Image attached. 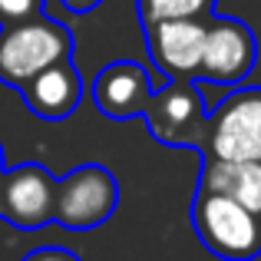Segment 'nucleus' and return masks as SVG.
<instances>
[{
	"mask_svg": "<svg viewBox=\"0 0 261 261\" xmlns=\"http://www.w3.org/2000/svg\"><path fill=\"white\" fill-rule=\"evenodd\" d=\"M119 205V182L99 162L76 166L73 172L57 178V205L53 222L70 231H89L109 222Z\"/></svg>",
	"mask_w": 261,
	"mask_h": 261,
	"instance_id": "nucleus-5",
	"label": "nucleus"
},
{
	"mask_svg": "<svg viewBox=\"0 0 261 261\" xmlns=\"http://www.w3.org/2000/svg\"><path fill=\"white\" fill-rule=\"evenodd\" d=\"M198 189L225 195L261 218V162H231L202 155Z\"/></svg>",
	"mask_w": 261,
	"mask_h": 261,
	"instance_id": "nucleus-11",
	"label": "nucleus"
},
{
	"mask_svg": "<svg viewBox=\"0 0 261 261\" xmlns=\"http://www.w3.org/2000/svg\"><path fill=\"white\" fill-rule=\"evenodd\" d=\"M102 0H63V7L70 13H89V10H96Z\"/></svg>",
	"mask_w": 261,
	"mask_h": 261,
	"instance_id": "nucleus-15",
	"label": "nucleus"
},
{
	"mask_svg": "<svg viewBox=\"0 0 261 261\" xmlns=\"http://www.w3.org/2000/svg\"><path fill=\"white\" fill-rule=\"evenodd\" d=\"M192 228H195L198 242L222 261L261 258V218L225 195L195 189Z\"/></svg>",
	"mask_w": 261,
	"mask_h": 261,
	"instance_id": "nucleus-2",
	"label": "nucleus"
},
{
	"mask_svg": "<svg viewBox=\"0 0 261 261\" xmlns=\"http://www.w3.org/2000/svg\"><path fill=\"white\" fill-rule=\"evenodd\" d=\"M218 0H136L142 27L162 23V20H212Z\"/></svg>",
	"mask_w": 261,
	"mask_h": 261,
	"instance_id": "nucleus-12",
	"label": "nucleus"
},
{
	"mask_svg": "<svg viewBox=\"0 0 261 261\" xmlns=\"http://www.w3.org/2000/svg\"><path fill=\"white\" fill-rule=\"evenodd\" d=\"M205 27L208 20H162V23L142 27L149 60L166 80H195L198 83Z\"/></svg>",
	"mask_w": 261,
	"mask_h": 261,
	"instance_id": "nucleus-8",
	"label": "nucleus"
},
{
	"mask_svg": "<svg viewBox=\"0 0 261 261\" xmlns=\"http://www.w3.org/2000/svg\"><path fill=\"white\" fill-rule=\"evenodd\" d=\"M57 175L40 162H23L0 172V218L13 228L37 231L53 222Z\"/></svg>",
	"mask_w": 261,
	"mask_h": 261,
	"instance_id": "nucleus-6",
	"label": "nucleus"
},
{
	"mask_svg": "<svg viewBox=\"0 0 261 261\" xmlns=\"http://www.w3.org/2000/svg\"><path fill=\"white\" fill-rule=\"evenodd\" d=\"M20 96L33 116L60 122L76 113L80 99H83V80H80V70L73 66V60H60V63L46 66L43 73H37L30 83L20 86Z\"/></svg>",
	"mask_w": 261,
	"mask_h": 261,
	"instance_id": "nucleus-10",
	"label": "nucleus"
},
{
	"mask_svg": "<svg viewBox=\"0 0 261 261\" xmlns=\"http://www.w3.org/2000/svg\"><path fill=\"white\" fill-rule=\"evenodd\" d=\"M258 63V40L245 20L235 17H212L205 27V50L198 80H208L218 86H238L248 80Z\"/></svg>",
	"mask_w": 261,
	"mask_h": 261,
	"instance_id": "nucleus-7",
	"label": "nucleus"
},
{
	"mask_svg": "<svg viewBox=\"0 0 261 261\" xmlns=\"http://www.w3.org/2000/svg\"><path fill=\"white\" fill-rule=\"evenodd\" d=\"M23 261H83V258H76L66 248H37V251H30Z\"/></svg>",
	"mask_w": 261,
	"mask_h": 261,
	"instance_id": "nucleus-14",
	"label": "nucleus"
},
{
	"mask_svg": "<svg viewBox=\"0 0 261 261\" xmlns=\"http://www.w3.org/2000/svg\"><path fill=\"white\" fill-rule=\"evenodd\" d=\"M202 155L261 162V86L235 89L208 113Z\"/></svg>",
	"mask_w": 261,
	"mask_h": 261,
	"instance_id": "nucleus-4",
	"label": "nucleus"
},
{
	"mask_svg": "<svg viewBox=\"0 0 261 261\" xmlns=\"http://www.w3.org/2000/svg\"><path fill=\"white\" fill-rule=\"evenodd\" d=\"M152 96V76L136 60H116L102 66L93 80V102L102 116L116 122L136 119L146 113V102Z\"/></svg>",
	"mask_w": 261,
	"mask_h": 261,
	"instance_id": "nucleus-9",
	"label": "nucleus"
},
{
	"mask_svg": "<svg viewBox=\"0 0 261 261\" xmlns=\"http://www.w3.org/2000/svg\"><path fill=\"white\" fill-rule=\"evenodd\" d=\"M0 172H4V146H0Z\"/></svg>",
	"mask_w": 261,
	"mask_h": 261,
	"instance_id": "nucleus-16",
	"label": "nucleus"
},
{
	"mask_svg": "<svg viewBox=\"0 0 261 261\" xmlns=\"http://www.w3.org/2000/svg\"><path fill=\"white\" fill-rule=\"evenodd\" d=\"M73 57V33L60 20L40 17L0 27V83L20 89L37 73Z\"/></svg>",
	"mask_w": 261,
	"mask_h": 261,
	"instance_id": "nucleus-1",
	"label": "nucleus"
},
{
	"mask_svg": "<svg viewBox=\"0 0 261 261\" xmlns=\"http://www.w3.org/2000/svg\"><path fill=\"white\" fill-rule=\"evenodd\" d=\"M43 13V0H0V27H13Z\"/></svg>",
	"mask_w": 261,
	"mask_h": 261,
	"instance_id": "nucleus-13",
	"label": "nucleus"
},
{
	"mask_svg": "<svg viewBox=\"0 0 261 261\" xmlns=\"http://www.w3.org/2000/svg\"><path fill=\"white\" fill-rule=\"evenodd\" d=\"M146 129L155 142L169 149H205V129H208V109L198 93L195 80H166L152 89L146 102Z\"/></svg>",
	"mask_w": 261,
	"mask_h": 261,
	"instance_id": "nucleus-3",
	"label": "nucleus"
}]
</instances>
